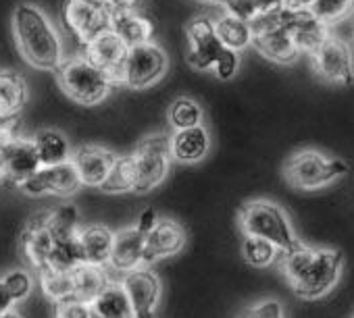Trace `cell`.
I'll return each mask as SVG.
<instances>
[{
    "instance_id": "1",
    "label": "cell",
    "mask_w": 354,
    "mask_h": 318,
    "mask_svg": "<svg viewBox=\"0 0 354 318\" xmlns=\"http://www.w3.org/2000/svg\"><path fill=\"white\" fill-rule=\"evenodd\" d=\"M11 23L17 48L28 65L40 71H57L61 67L65 61L61 36L40 7L19 3L13 9Z\"/></svg>"
},
{
    "instance_id": "2",
    "label": "cell",
    "mask_w": 354,
    "mask_h": 318,
    "mask_svg": "<svg viewBox=\"0 0 354 318\" xmlns=\"http://www.w3.org/2000/svg\"><path fill=\"white\" fill-rule=\"evenodd\" d=\"M57 79L61 90L82 106L100 104L111 90L117 88L109 73L94 65L86 54L65 59L57 69Z\"/></svg>"
},
{
    "instance_id": "3",
    "label": "cell",
    "mask_w": 354,
    "mask_h": 318,
    "mask_svg": "<svg viewBox=\"0 0 354 318\" xmlns=\"http://www.w3.org/2000/svg\"><path fill=\"white\" fill-rule=\"evenodd\" d=\"M348 173V165L342 158L329 156L319 150H298L283 167V177L294 190L315 192L331 186L335 179Z\"/></svg>"
},
{
    "instance_id": "4",
    "label": "cell",
    "mask_w": 354,
    "mask_h": 318,
    "mask_svg": "<svg viewBox=\"0 0 354 318\" xmlns=\"http://www.w3.org/2000/svg\"><path fill=\"white\" fill-rule=\"evenodd\" d=\"M288 15L290 9L279 7L275 11L257 15L252 26V46L269 61L279 65H290L298 59L300 50L288 30Z\"/></svg>"
},
{
    "instance_id": "5",
    "label": "cell",
    "mask_w": 354,
    "mask_h": 318,
    "mask_svg": "<svg viewBox=\"0 0 354 318\" xmlns=\"http://www.w3.org/2000/svg\"><path fill=\"white\" fill-rule=\"evenodd\" d=\"M238 221H240L244 235L265 237L273 241L281 252L290 250L298 241L288 221L286 210L277 206L275 202H269V200L248 202L240 208Z\"/></svg>"
},
{
    "instance_id": "6",
    "label": "cell",
    "mask_w": 354,
    "mask_h": 318,
    "mask_svg": "<svg viewBox=\"0 0 354 318\" xmlns=\"http://www.w3.org/2000/svg\"><path fill=\"white\" fill-rule=\"evenodd\" d=\"M131 161L136 167V192L146 194L158 188L171 167V135L154 133L144 137L131 152Z\"/></svg>"
},
{
    "instance_id": "7",
    "label": "cell",
    "mask_w": 354,
    "mask_h": 318,
    "mask_svg": "<svg viewBox=\"0 0 354 318\" xmlns=\"http://www.w3.org/2000/svg\"><path fill=\"white\" fill-rule=\"evenodd\" d=\"M342 268H344L342 252L317 248L313 262L302 272V277L296 283H292V289L302 299H319L335 287V283L339 281Z\"/></svg>"
},
{
    "instance_id": "8",
    "label": "cell",
    "mask_w": 354,
    "mask_h": 318,
    "mask_svg": "<svg viewBox=\"0 0 354 318\" xmlns=\"http://www.w3.org/2000/svg\"><path fill=\"white\" fill-rule=\"evenodd\" d=\"M169 61L165 50L156 42H144L129 46L125 59V81L131 90H146L154 86L167 71Z\"/></svg>"
},
{
    "instance_id": "9",
    "label": "cell",
    "mask_w": 354,
    "mask_h": 318,
    "mask_svg": "<svg viewBox=\"0 0 354 318\" xmlns=\"http://www.w3.org/2000/svg\"><path fill=\"white\" fill-rule=\"evenodd\" d=\"M21 194L30 198H44V196H55V198H71L73 194L84 188L80 173L73 165V161L53 165V167H42L36 175L30 179L21 181L17 186Z\"/></svg>"
},
{
    "instance_id": "10",
    "label": "cell",
    "mask_w": 354,
    "mask_h": 318,
    "mask_svg": "<svg viewBox=\"0 0 354 318\" xmlns=\"http://www.w3.org/2000/svg\"><path fill=\"white\" fill-rule=\"evenodd\" d=\"M188 38V65L198 71H213L217 59L225 50V44L221 42L217 34V23L209 15H198L192 19L186 28Z\"/></svg>"
},
{
    "instance_id": "11",
    "label": "cell",
    "mask_w": 354,
    "mask_h": 318,
    "mask_svg": "<svg viewBox=\"0 0 354 318\" xmlns=\"http://www.w3.org/2000/svg\"><path fill=\"white\" fill-rule=\"evenodd\" d=\"M63 23L84 46L96 36L111 30L113 13L109 7L90 3V0H65Z\"/></svg>"
},
{
    "instance_id": "12",
    "label": "cell",
    "mask_w": 354,
    "mask_h": 318,
    "mask_svg": "<svg viewBox=\"0 0 354 318\" xmlns=\"http://www.w3.org/2000/svg\"><path fill=\"white\" fill-rule=\"evenodd\" d=\"M313 57V67L315 73L333 86H350L354 83V61L350 46L342 40L327 38Z\"/></svg>"
},
{
    "instance_id": "13",
    "label": "cell",
    "mask_w": 354,
    "mask_h": 318,
    "mask_svg": "<svg viewBox=\"0 0 354 318\" xmlns=\"http://www.w3.org/2000/svg\"><path fill=\"white\" fill-rule=\"evenodd\" d=\"M127 50H129V46L113 30L96 36L88 44H84V54L94 65H98L102 71H106L115 86H123V81H125Z\"/></svg>"
},
{
    "instance_id": "14",
    "label": "cell",
    "mask_w": 354,
    "mask_h": 318,
    "mask_svg": "<svg viewBox=\"0 0 354 318\" xmlns=\"http://www.w3.org/2000/svg\"><path fill=\"white\" fill-rule=\"evenodd\" d=\"M119 281L129 295L136 318H154V312L160 299L158 277L148 266H140L136 270L121 275Z\"/></svg>"
},
{
    "instance_id": "15",
    "label": "cell",
    "mask_w": 354,
    "mask_h": 318,
    "mask_svg": "<svg viewBox=\"0 0 354 318\" xmlns=\"http://www.w3.org/2000/svg\"><path fill=\"white\" fill-rule=\"evenodd\" d=\"M117 154L111 152L109 148L102 146H80L73 154H71V161L80 173V179L86 188H102L104 181L109 179L115 163H117Z\"/></svg>"
},
{
    "instance_id": "16",
    "label": "cell",
    "mask_w": 354,
    "mask_h": 318,
    "mask_svg": "<svg viewBox=\"0 0 354 318\" xmlns=\"http://www.w3.org/2000/svg\"><path fill=\"white\" fill-rule=\"evenodd\" d=\"M48 221H50V210L38 212L28 221V225L21 233L24 256L32 264V268L38 272L46 270L48 256H50L53 246H55V235L48 227Z\"/></svg>"
},
{
    "instance_id": "17",
    "label": "cell",
    "mask_w": 354,
    "mask_h": 318,
    "mask_svg": "<svg viewBox=\"0 0 354 318\" xmlns=\"http://www.w3.org/2000/svg\"><path fill=\"white\" fill-rule=\"evenodd\" d=\"M3 156L7 163V177L15 186L30 179L42 169V161H40L34 137H26L21 133L11 137L3 148Z\"/></svg>"
},
{
    "instance_id": "18",
    "label": "cell",
    "mask_w": 354,
    "mask_h": 318,
    "mask_svg": "<svg viewBox=\"0 0 354 318\" xmlns=\"http://www.w3.org/2000/svg\"><path fill=\"white\" fill-rule=\"evenodd\" d=\"M140 266H146V235L138 227H129L115 233L109 268L113 272L125 275Z\"/></svg>"
},
{
    "instance_id": "19",
    "label": "cell",
    "mask_w": 354,
    "mask_h": 318,
    "mask_svg": "<svg viewBox=\"0 0 354 318\" xmlns=\"http://www.w3.org/2000/svg\"><path fill=\"white\" fill-rule=\"evenodd\" d=\"M186 246V231L180 223L171 219H160L156 227L146 235V266L180 254Z\"/></svg>"
},
{
    "instance_id": "20",
    "label": "cell",
    "mask_w": 354,
    "mask_h": 318,
    "mask_svg": "<svg viewBox=\"0 0 354 318\" xmlns=\"http://www.w3.org/2000/svg\"><path fill=\"white\" fill-rule=\"evenodd\" d=\"M288 30H290L298 50L304 52V54L317 52L319 46L329 38L327 23L321 21L310 9H302V11H292L290 9Z\"/></svg>"
},
{
    "instance_id": "21",
    "label": "cell",
    "mask_w": 354,
    "mask_h": 318,
    "mask_svg": "<svg viewBox=\"0 0 354 318\" xmlns=\"http://www.w3.org/2000/svg\"><path fill=\"white\" fill-rule=\"evenodd\" d=\"M209 148H211V133L205 125L175 129L171 135V156L177 163L184 165L201 163L209 154Z\"/></svg>"
},
{
    "instance_id": "22",
    "label": "cell",
    "mask_w": 354,
    "mask_h": 318,
    "mask_svg": "<svg viewBox=\"0 0 354 318\" xmlns=\"http://www.w3.org/2000/svg\"><path fill=\"white\" fill-rule=\"evenodd\" d=\"M77 244H80L84 262L96 264V266H109L113 244H115V233L104 225H88L80 229Z\"/></svg>"
},
{
    "instance_id": "23",
    "label": "cell",
    "mask_w": 354,
    "mask_h": 318,
    "mask_svg": "<svg viewBox=\"0 0 354 318\" xmlns=\"http://www.w3.org/2000/svg\"><path fill=\"white\" fill-rule=\"evenodd\" d=\"M28 83L17 71H0V123H15L28 104Z\"/></svg>"
},
{
    "instance_id": "24",
    "label": "cell",
    "mask_w": 354,
    "mask_h": 318,
    "mask_svg": "<svg viewBox=\"0 0 354 318\" xmlns=\"http://www.w3.org/2000/svg\"><path fill=\"white\" fill-rule=\"evenodd\" d=\"M73 272V283H75V299L92 304L102 289H106L115 279L109 272V266H96L82 262Z\"/></svg>"
},
{
    "instance_id": "25",
    "label": "cell",
    "mask_w": 354,
    "mask_h": 318,
    "mask_svg": "<svg viewBox=\"0 0 354 318\" xmlns=\"http://www.w3.org/2000/svg\"><path fill=\"white\" fill-rule=\"evenodd\" d=\"M111 30L127 46L152 42V38H154V23L148 17L140 15L138 11L113 13V26H111Z\"/></svg>"
},
{
    "instance_id": "26",
    "label": "cell",
    "mask_w": 354,
    "mask_h": 318,
    "mask_svg": "<svg viewBox=\"0 0 354 318\" xmlns=\"http://www.w3.org/2000/svg\"><path fill=\"white\" fill-rule=\"evenodd\" d=\"M94 314L100 318H136L133 306L121 281H113L102 293L90 304Z\"/></svg>"
},
{
    "instance_id": "27",
    "label": "cell",
    "mask_w": 354,
    "mask_h": 318,
    "mask_svg": "<svg viewBox=\"0 0 354 318\" xmlns=\"http://www.w3.org/2000/svg\"><path fill=\"white\" fill-rule=\"evenodd\" d=\"M217 23V34L221 38V42L225 44V48H232L236 52H242L244 48H248L252 44V26L250 21L230 13L227 9L215 19Z\"/></svg>"
},
{
    "instance_id": "28",
    "label": "cell",
    "mask_w": 354,
    "mask_h": 318,
    "mask_svg": "<svg viewBox=\"0 0 354 318\" xmlns=\"http://www.w3.org/2000/svg\"><path fill=\"white\" fill-rule=\"evenodd\" d=\"M38 154H40V161L42 167H53V165H61L71 161V146L69 139L57 131V129H42L34 135Z\"/></svg>"
},
{
    "instance_id": "29",
    "label": "cell",
    "mask_w": 354,
    "mask_h": 318,
    "mask_svg": "<svg viewBox=\"0 0 354 318\" xmlns=\"http://www.w3.org/2000/svg\"><path fill=\"white\" fill-rule=\"evenodd\" d=\"M40 283H42V291L46 293V297L50 301L63 304L69 299H75V283H73V272H65V270H44L40 272Z\"/></svg>"
},
{
    "instance_id": "30",
    "label": "cell",
    "mask_w": 354,
    "mask_h": 318,
    "mask_svg": "<svg viewBox=\"0 0 354 318\" xmlns=\"http://www.w3.org/2000/svg\"><path fill=\"white\" fill-rule=\"evenodd\" d=\"M281 250L265 239V237H254V235H246L244 237V244H242V256L246 258L248 264L252 266H259V268H265L277 260H281Z\"/></svg>"
},
{
    "instance_id": "31",
    "label": "cell",
    "mask_w": 354,
    "mask_h": 318,
    "mask_svg": "<svg viewBox=\"0 0 354 318\" xmlns=\"http://www.w3.org/2000/svg\"><path fill=\"white\" fill-rule=\"evenodd\" d=\"M82 262H84V256H82L77 237H71V239H55L53 252H50V256H48V266H46V270L50 268V270H65V272H71V270H75ZM42 272H44V270H42Z\"/></svg>"
},
{
    "instance_id": "32",
    "label": "cell",
    "mask_w": 354,
    "mask_h": 318,
    "mask_svg": "<svg viewBox=\"0 0 354 318\" xmlns=\"http://www.w3.org/2000/svg\"><path fill=\"white\" fill-rule=\"evenodd\" d=\"M203 119H205V110L194 98L182 96L173 100L169 106V123L173 129H188V127L203 125Z\"/></svg>"
},
{
    "instance_id": "33",
    "label": "cell",
    "mask_w": 354,
    "mask_h": 318,
    "mask_svg": "<svg viewBox=\"0 0 354 318\" xmlns=\"http://www.w3.org/2000/svg\"><path fill=\"white\" fill-rule=\"evenodd\" d=\"M315 254H317V248L300 244V241H296L290 250H286L281 254V270H283V275H286L290 285L296 283L302 277V272L313 262Z\"/></svg>"
},
{
    "instance_id": "34",
    "label": "cell",
    "mask_w": 354,
    "mask_h": 318,
    "mask_svg": "<svg viewBox=\"0 0 354 318\" xmlns=\"http://www.w3.org/2000/svg\"><path fill=\"white\" fill-rule=\"evenodd\" d=\"M100 190L106 192V194L136 192V167H133V161H131V154L117 158V163H115L109 179L104 181V186Z\"/></svg>"
},
{
    "instance_id": "35",
    "label": "cell",
    "mask_w": 354,
    "mask_h": 318,
    "mask_svg": "<svg viewBox=\"0 0 354 318\" xmlns=\"http://www.w3.org/2000/svg\"><path fill=\"white\" fill-rule=\"evenodd\" d=\"M48 227L55 235V239H71L80 233V212L73 204H63L50 210Z\"/></svg>"
},
{
    "instance_id": "36",
    "label": "cell",
    "mask_w": 354,
    "mask_h": 318,
    "mask_svg": "<svg viewBox=\"0 0 354 318\" xmlns=\"http://www.w3.org/2000/svg\"><path fill=\"white\" fill-rule=\"evenodd\" d=\"M310 11L327 26L337 23L354 13V0H315Z\"/></svg>"
},
{
    "instance_id": "37",
    "label": "cell",
    "mask_w": 354,
    "mask_h": 318,
    "mask_svg": "<svg viewBox=\"0 0 354 318\" xmlns=\"http://www.w3.org/2000/svg\"><path fill=\"white\" fill-rule=\"evenodd\" d=\"M283 7V0H230L225 9L246 21H252L257 15L269 13Z\"/></svg>"
},
{
    "instance_id": "38",
    "label": "cell",
    "mask_w": 354,
    "mask_h": 318,
    "mask_svg": "<svg viewBox=\"0 0 354 318\" xmlns=\"http://www.w3.org/2000/svg\"><path fill=\"white\" fill-rule=\"evenodd\" d=\"M3 283H5V287L9 289V293L13 295V299L17 304L24 301V299H28L30 293H32V289H34V277H32V272L30 270H21V268L7 272L3 277Z\"/></svg>"
},
{
    "instance_id": "39",
    "label": "cell",
    "mask_w": 354,
    "mask_h": 318,
    "mask_svg": "<svg viewBox=\"0 0 354 318\" xmlns=\"http://www.w3.org/2000/svg\"><path fill=\"white\" fill-rule=\"evenodd\" d=\"M238 67H240V57H238V52L232 50V48H225V50L221 52V57L217 59V63H215V67H213V73H215L217 79L230 81V79L236 75Z\"/></svg>"
},
{
    "instance_id": "40",
    "label": "cell",
    "mask_w": 354,
    "mask_h": 318,
    "mask_svg": "<svg viewBox=\"0 0 354 318\" xmlns=\"http://www.w3.org/2000/svg\"><path fill=\"white\" fill-rule=\"evenodd\" d=\"M55 318H94V310L86 301L69 299V301L57 304Z\"/></svg>"
},
{
    "instance_id": "41",
    "label": "cell",
    "mask_w": 354,
    "mask_h": 318,
    "mask_svg": "<svg viewBox=\"0 0 354 318\" xmlns=\"http://www.w3.org/2000/svg\"><path fill=\"white\" fill-rule=\"evenodd\" d=\"M242 318H286V316H283V308L277 299H265V301L250 306L242 314Z\"/></svg>"
},
{
    "instance_id": "42",
    "label": "cell",
    "mask_w": 354,
    "mask_h": 318,
    "mask_svg": "<svg viewBox=\"0 0 354 318\" xmlns=\"http://www.w3.org/2000/svg\"><path fill=\"white\" fill-rule=\"evenodd\" d=\"M160 219H158V215H156V210H152V208H146V210H142L140 212V217H138V223H136V227L144 233V235H148L154 227H156V223H158Z\"/></svg>"
},
{
    "instance_id": "43",
    "label": "cell",
    "mask_w": 354,
    "mask_h": 318,
    "mask_svg": "<svg viewBox=\"0 0 354 318\" xmlns=\"http://www.w3.org/2000/svg\"><path fill=\"white\" fill-rule=\"evenodd\" d=\"M106 5L111 13H125V11H138L142 0H109Z\"/></svg>"
},
{
    "instance_id": "44",
    "label": "cell",
    "mask_w": 354,
    "mask_h": 318,
    "mask_svg": "<svg viewBox=\"0 0 354 318\" xmlns=\"http://www.w3.org/2000/svg\"><path fill=\"white\" fill-rule=\"evenodd\" d=\"M17 301L13 299V295L9 293V289L5 287V283H3V279H0V316L3 314H7L9 310H13V306H15Z\"/></svg>"
},
{
    "instance_id": "45",
    "label": "cell",
    "mask_w": 354,
    "mask_h": 318,
    "mask_svg": "<svg viewBox=\"0 0 354 318\" xmlns=\"http://www.w3.org/2000/svg\"><path fill=\"white\" fill-rule=\"evenodd\" d=\"M15 135H19L17 123H0V150H3L5 143Z\"/></svg>"
},
{
    "instance_id": "46",
    "label": "cell",
    "mask_w": 354,
    "mask_h": 318,
    "mask_svg": "<svg viewBox=\"0 0 354 318\" xmlns=\"http://www.w3.org/2000/svg\"><path fill=\"white\" fill-rule=\"evenodd\" d=\"M315 0H283V7L292 9V11H302V9H310Z\"/></svg>"
},
{
    "instance_id": "47",
    "label": "cell",
    "mask_w": 354,
    "mask_h": 318,
    "mask_svg": "<svg viewBox=\"0 0 354 318\" xmlns=\"http://www.w3.org/2000/svg\"><path fill=\"white\" fill-rule=\"evenodd\" d=\"M7 177V163H5V156H3V150H0V179Z\"/></svg>"
},
{
    "instance_id": "48",
    "label": "cell",
    "mask_w": 354,
    "mask_h": 318,
    "mask_svg": "<svg viewBox=\"0 0 354 318\" xmlns=\"http://www.w3.org/2000/svg\"><path fill=\"white\" fill-rule=\"evenodd\" d=\"M0 318H21L15 310H9L7 314H3V316H0Z\"/></svg>"
},
{
    "instance_id": "49",
    "label": "cell",
    "mask_w": 354,
    "mask_h": 318,
    "mask_svg": "<svg viewBox=\"0 0 354 318\" xmlns=\"http://www.w3.org/2000/svg\"><path fill=\"white\" fill-rule=\"evenodd\" d=\"M203 3H211V5H227L230 0H203Z\"/></svg>"
},
{
    "instance_id": "50",
    "label": "cell",
    "mask_w": 354,
    "mask_h": 318,
    "mask_svg": "<svg viewBox=\"0 0 354 318\" xmlns=\"http://www.w3.org/2000/svg\"><path fill=\"white\" fill-rule=\"evenodd\" d=\"M90 3H96V5H104V7H109V5H106L109 0H90Z\"/></svg>"
},
{
    "instance_id": "51",
    "label": "cell",
    "mask_w": 354,
    "mask_h": 318,
    "mask_svg": "<svg viewBox=\"0 0 354 318\" xmlns=\"http://www.w3.org/2000/svg\"><path fill=\"white\" fill-rule=\"evenodd\" d=\"M352 42H354V28H352Z\"/></svg>"
},
{
    "instance_id": "52",
    "label": "cell",
    "mask_w": 354,
    "mask_h": 318,
    "mask_svg": "<svg viewBox=\"0 0 354 318\" xmlns=\"http://www.w3.org/2000/svg\"><path fill=\"white\" fill-rule=\"evenodd\" d=\"M94 318H100V316H96V314H94Z\"/></svg>"
}]
</instances>
